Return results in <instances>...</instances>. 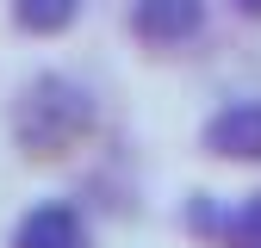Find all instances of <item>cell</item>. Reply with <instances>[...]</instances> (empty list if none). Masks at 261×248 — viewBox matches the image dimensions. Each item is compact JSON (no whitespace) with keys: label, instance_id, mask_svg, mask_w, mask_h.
I'll return each instance as SVG.
<instances>
[{"label":"cell","instance_id":"cell-7","mask_svg":"<svg viewBox=\"0 0 261 248\" xmlns=\"http://www.w3.org/2000/svg\"><path fill=\"white\" fill-rule=\"evenodd\" d=\"M237 13L243 19H261V0H237Z\"/></svg>","mask_w":261,"mask_h":248},{"label":"cell","instance_id":"cell-1","mask_svg":"<svg viewBox=\"0 0 261 248\" xmlns=\"http://www.w3.org/2000/svg\"><path fill=\"white\" fill-rule=\"evenodd\" d=\"M93 118H100V106L75 75H31L13 100V143L31 162H56L87 143Z\"/></svg>","mask_w":261,"mask_h":248},{"label":"cell","instance_id":"cell-5","mask_svg":"<svg viewBox=\"0 0 261 248\" xmlns=\"http://www.w3.org/2000/svg\"><path fill=\"white\" fill-rule=\"evenodd\" d=\"M81 19V0H13V25L31 38H62Z\"/></svg>","mask_w":261,"mask_h":248},{"label":"cell","instance_id":"cell-3","mask_svg":"<svg viewBox=\"0 0 261 248\" xmlns=\"http://www.w3.org/2000/svg\"><path fill=\"white\" fill-rule=\"evenodd\" d=\"M13 248H93V230L69 199H44L13 224Z\"/></svg>","mask_w":261,"mask_h":248},{"label":"cell","instance_id":"cell-2","mask_svg":"<svg viewBox=\"0 0 261 248\" xmlns=\"http://www.w3.org/2000/svg\"><path fill=\"white\" fill-rule=\"evenodd\" d=\"M130 31L149 50L193 44L205 31V0H130Z\"/></svg>","mask_w":261,"mask_h":248},{"label":"cell","instance_id":"cell-4","mask_svg":"<svg viewBox=\"0 0 261 248\" xmlns=\"http://www.w3.org/2000/svg\"><path fill=\"white\" fill-rule=\"evenodd\" d=\"M199 143L218 162H261V100H230L205 118Z\"/></svg>","mask_w":261,"mask_h":248},{"label":"cell","instance_id":"cell-6","mask_svg":"<svg viewBox=\"0 0 261 248\" xmlns=\"http://www.w3.org/2000/svg\"><path fill=\"white\" fill-rule=\"evenodd\" d=\"M218 242L224 248H261V193H249L243 205H230L218 217Z\"/></svg>","mask_w":261,"mask_h":248}]
</instances>
